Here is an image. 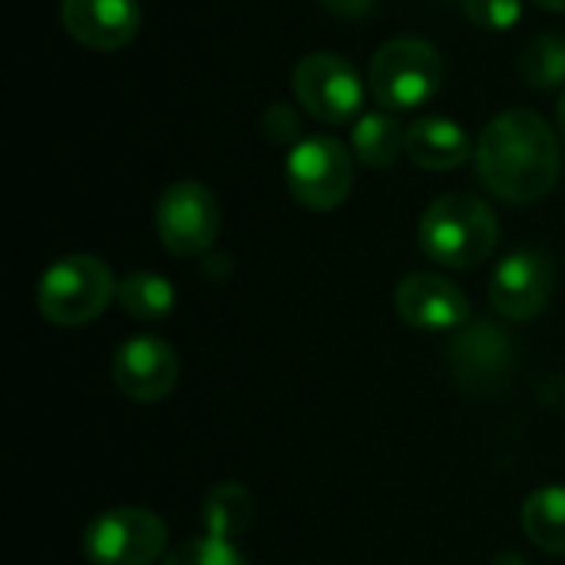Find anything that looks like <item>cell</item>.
<instances>
[{"label": "cell", "instance_id": "1", "mask_svg": "<svg viewBox=\"0 0 565 565\" xmlns=\"http://www.w3.org/2000/svg\"><path fill=\"white\" fill-rule=\"evenodd\" d=\"M477 169L483 185L503 202H540L559 182V142L550 122L533 109L497 116L477 142Z\"/></svg>", "mask_w": 565, "mask_h": 565}, {"label": "cell", "instance_id": "2", "mask_svg": "<svg viewBox=\"0 0 565 565\" xmlns=\"http://www.w3.org/2000/svg\"><path fill=\"white\" fill-rule=\"evenodd\" d=\"M497 212L470 192L437 199L420 218V248L444 268H473L487 262L497 248Z\"/></svg>", "mask_w": 565, "mask_h": 565}, {"label": "cell", "instance_id": "3", "mask_svg": "<svg viewBox=\"0 0 565 565\" xmlns=\"http://www.w3.org/2000/svg\"><path fill=\"white\" fill-rule=\"evenodd\" d=\"M116 291L119 285L106 262L96 255H66L43 271L36 308L56 328H83L109 308Z\"/></svg>", "mask_w": 565, "mask_h": 565}, {"label": "cell", "instance_id": "4", "mask_svg": "<svg viewBox=\"0 0 565 565\" xmlns=\"http://www.w3.org/2000/svg\"><path fill=\"white\" fill-rule=\"evenodd\" d=\"M444 86V56L430 40L394 36L371 60V93L387 109H417Z\"/></svg>", "mask_w": 565, "mask_h": 565}, {"label": "cell", "instance_id": "5", "mask_svg": "<svg viewBox=\"0 0 565 565\" xmlns=\"http://www.w3.org/2000/svg\"><path fill=\"white\" fill-rule=\"evenodd\" d=\"M166 523L142 507H116L99 513L83 533L89 565H156L166 553Z\"/></svg>", "mask_w": 565, "mask_h": 565}, {"label": "cell", "instance_id": "6", "mask_svg": "<svg viewBox=\"0 0 565 565\" xmlns=\"http://www.w3.org/2000/svg\"><path fill=\"white\" fill-rule=\"evenodd\" d=\"M285 179L298 205L311 212H334L351 195V152L331 136H308L288 152Z\"/></svg>", "mask_w": 565, "mask_h": 565}, {"label": "cell", "instance_id": "7", "mask_svg": "<svg viewBox=\"0 0 565 565\" xmlns=\"http://www.w3.org/2000/svg\"><path fill=\"white\" fill-rule=\"evenodd\" d=\"M218 199L195 179L172 182L156 202V235L179 258L205 255L218 238Z\"/></svg>", "mask_w": 565, "mask_h": 565}, {"label": "cell", "instance_id": "8", "mask_svg": "<svg viewBox=\"0 0 565 565\" xmlns=\"http://www.w3.org/2000/svg\"><path fill=\"white\" fill-rule=\"evenodd\" d=\"M295 99L321 122L338 126L361 113L364 106V79L358 70L338 53H308L298 60L291 73Z\"/></svg>", "mask_w": 565, "mask_h": 565}, {"label": "cell", "instance_id": "9", "mask_svg": "<svg viewBox=\"0 0 565 565\" xmlns=\"http://www.w3.org/2000/svg\"><path fill=\"white\" fill-rule=\"evenodd\" d=\"M556 288V268L543 252H513L503 258L490 281L493 308L510 321H530L546 311Z\"/></svg>", "mask_w": 565, "mask_h": 565}, {"label": "cell", "instance_id": "10", "mask_svg": "<svg viewBox=\"0 0 565 565\" xmlns=\"http://www.w3.org/2000/svg\"><path fill=\"white\" fill-rule=\"evenodd\" d=\"M113 381L122 397L136 404H156L169 397L179 381V354L162 338H129L113 358Z\"/></svg>", "mask_w": 565, "mask_h": 565}, {"label": "cell", "instance_id": "11", "mask_svg": "<svg viewBox=\"0 0 565 565\" xmlns=\"http://www.w3.org/2000/svg\"><path fill=\"white\" fill-rule=\"evenodd\" d=\"M394 311L417 331H460L470 321L467 295L444 275L414 271L394 288Z\"/></svg>", "mask_w": 565, "mask_h": 565}, {"label": "cell", "instance_id": "12", "mask_svg": "<svg viewBox=\"0 0 565 565\" xmlns=\"http://www.w3.org/2000/svg\"><path fill=\"white\" fill-rule=\"evenodd\" d=\"M66 33L89 50H119L139 33L136 0H63L60 7Z\"/></svg>", "mask_w": 565, "mask_h": 565}, {"label": "cell", "instance_id": "13", "mask_svg": "<svg viewBox=\"0 0 565 565\" xmlns=\"http://www.w3.org/2000/svg\"><path fill=\"white\" fill-rule=\"evenodd\" d=\"M510 367H513V348L497 324L477 321L467 331H460L454 348V371L460 374V381H473V384L503 381Z\"/></svg>", "mask_w": 565, "mask_h": 565}, {"label": "cell", "instance_id": "14", "mask_svg": "<svg viewBox=\"0 0 565 565\" xmlns=\"http://www.w3.org/2000/svg\"><path fill=\"white\" fill-rule=\"evenodd\" d=\"M470 152H473V142L467 129L454 119L427 116L407 129V156L430 172L457 169L470 159Z\"/></svg>", "mask_w": 565, "mask_h": 565}, {"label": "cell", "instance_id": "15", "mask_svg": "<svg viewBox=\"0 0 565 565\" xmlns=\"http://www.w3.org/2000/svg\"><path fill=\"white\" fill-rule=\"evenodd\" d=\"M523 533L543 553L565 556V487H540L523 503Z\"/></svg>", "mask_w": 565, "mask_h": 565}, {"label": "cell", "instance_id": "16", "mask_svg": "<svg viewBox=\"0 0 565 565\" xmlns=\"http://www.w3.org/2000/svg\"><path fill=\"white\" fill-rule=\"evenodd\" d=\"M351 146H354V156L364 166L384 169L401 152H407V132L391 113H367V116L358 119V126L351 132Z\"/></svg>", "mask_w": 565, "mask_h": 565}, {"label": "cell", "instance_id": "17", "mask_svg": "<svg viewBox=\"0 0 565 565\" xmlns=\"http://www.w3.org/2000/svg\"><path fill=\"white\" fill-rule=\"evenodd\" d=\"M116 301L136 321H162L175 308V288L169 278L156 271H132L129 278L119 281Z\"/></svg>", "mask_w": 565, "mask_h": 565}, {"label": "cell", "instance_id": "18", "mask_svg": "<svg viewBox=\"0 0 565 565\" xmlns=\"http://www.w3.org/2000/svg\"><path fill=\"white\" fill-rule=\"evenodd\" d=\"M252 513H255V503H252L248 490L242 483H222L205 497L202 523H205L209 536H218V540L232 543L235 536H242L248 530Z\"/></svg>", "mask_w": 565, "mask_h": 565}, {"label": "cell", "instance_id": "19", "mask_svg": "<svg viewBox=\"0 0 565 565\" xmlns=\"http://www.w3.org/2000/svg\"><path fill=\"white\" fill-rule=\"evenodd\" d=\"M520 73L530 86L553 89L565 83V40L556 33L533 36L520 53Z\"/></svg>", "mask_w": 565, "mask_h": 565}, {"label": "cell", "instance_id": "20", "mask_svg": "<svg viewBox=\"0 0 565 565\" xmlns=\"http://www.w3.org/2000/svg\"><path fill=\"white\" fill-rule=\"evenodd\" d=\"M162 565H248L245 556L228 543V540H218V536H195L189 543H182L179 550H172Z\"/></svg>", "mask_w": 565, "mask_h": 565}, {"label": "cell", "instance_id": "21", "mask_svg": "<svg viewBox=\"0 0 565 565\" xmlns=\"http://www.w3.org/2000/svg\"><path fill=\"white\" fill-rule=\"evenodd\" d=\"M463 13L483 30H510L523 17V0H463Z\"/></svg>", "mask_w": 565, "mask_h": 565}, {"label": "cell", "instance_id": "22", "mask_svg": "<svg viewBox=\"0 0 565 565\" xmlns=\"http://www.w3.org/2000/svg\"><path fill=\"white\" fill-rule=\"evenodd\" d=\"M262 129H265V136L275 139V142H291V139L301 132V119H298V113H295L288 103H275V106L265 109Z\"/></svg>", "mask_w": 565, "mask_h": 565}, {"label": "cell", "instance_id": "23", "mask_svg": "<svg viewBox=\"0 0 565 565\" xmlns=\"http://www.w3.org/2000/svg\"><path fill=\"white\" fill-rule=\"evenodd\" d=\"M321 3L338 17H364L367 10H374L377 0H321Z\"/></svg>", "mask_w": 565, "mask_h": 565}, {"label": "cell", "instance_id": "24", "mask_svg": "<svg viewBox=\"0 0 565 565\" xmlns=\"http://www.w3.org/2000/svg\"><path fill=\"white\" fill-rule=\"evenodd\" d=\"M533 3H540L546 10H565V0H533Z\"/></svg>", "mask_w": 565, "mask_h": 565}, {"label": "cell", "instance_id": "25", "mask_svg": "<svg viewBox=\"0 0 565 565\" xmlns=\"http://www.w3.org/2000/svg\"><path fill=\"white\" fill-rule=\"evenodd\" d=\"M556 119H559V132H563V139H565V93H563V99H559V113H556Z\"/></svg>", "mask_w": 565, "mask_h": 565}]
</instances>
